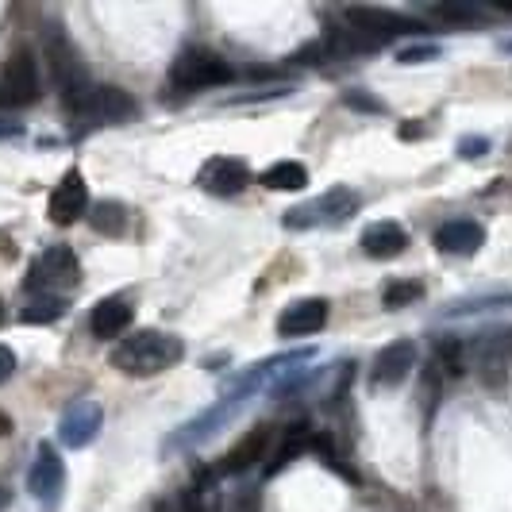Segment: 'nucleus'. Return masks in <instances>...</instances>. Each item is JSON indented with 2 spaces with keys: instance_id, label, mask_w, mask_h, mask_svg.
Returning a JSON list of instances; mask_svg holds the SVG:
<instances>
[{
  "instance_id": "obj_25",
  "label": "nucleus",
  "mask_w": 512,
  "mask_h": 512,
  "mask_svg": "<svg viewBox=\"0 0 512 512\" xmlns=\"http://www.w3.org/2000/svg\"><path fill=\"white\" fill-rule=\"evenodd\" d=\"M62 297H35L31 305L20 312V320L24 324H51V320H58L62 316Z\"/></svg>"
},
{
  "instance_id": "obj_31",
  "label": "nucleus",
  "mask_w": 512,
  "mask_h": 512,
  "mask_svg": "<svg viewBox=\"0 0 512 512\" xmlns=\"http://www.w3.org/2000/svg\"><path fill=\"white\" fill-rule=\"evenodd\" d=\"M420 135H424L420 124H405V128H401V139H420Z\"/></svg>"
},
{
  "instance_id": "obj_29",
  "label": "nucleus",
  "mask_w": 512,
  "mask_h": 512,
  "mask_svg": "<svg viewBox=\"0 0 512 512\" xmlns=\"http://www.w3.org/2000/svg\"><path fill=\"white\" fill-rule=\"evenodd\" d=\"M343 101L351 104V108H366V112H382V108H385L382 101H374V97H366V93H359V89H355V93H347Z\"/></svg>"
},
{
  "instance_id": "obj_28",
  "label": "nucleus",
  "mask_w": 512,
  "mask_h": 512,
  "mask_svg": "<svg viewBox=\"0 0 512 512\" xmlns=\"http://www.w3.org/2000/svg\"><path fill=\"white\" fill-rule=\"evenodd\" d=\"M439 54V47H409V51H401V62L405 66H416V62H432Z\"/></svg>"
},
{
  "instance_id": "obj_18",
  "label": "nucleus",
  "mask_w": 512,
  "mask_h": 512,
  "mask_svg": "<svg viewBox=\"0 0 512 512\" xmlns=\"http://www.w3.org/2000/svg\"><path fill=\"white\" fill-rule=\"evenodd\" d=\"M270 439H274V428H251L247 436L239 439L235 447H231L224 462H220V474H243V470H251L258 459H266V447H270Z\"/></svg>"
},
{
  "instance_id": "obj_22",
  "label": "nucleus",
  "mask_w": 512,
  "mask_h": 512,
  "mask_svg": "<svg viewBox=\"0 0 512 512\" xmlns=\"http://www.w3.org/2000/svg\"><path fill=\"white\" fill-rule=\"evenodd\" d=\"M89 224L101 235H124L128 231V208L120 205V201H101V205L93 208Z\"/></svg>"
},
{
  "instance_id": "obj_11",
  "label": "nucleus",
  "mask_w": 512,
  "mask_h": 512,
  "mask_svg": "<svg viewBox=\"0 0 512 512\" xmlns=\"http://www.w3.org/2000/svg\"><path fill=\"white\" fill-rule=\"evenodd\" d=\"M47 58H51L54 81L62 85V93H66V97H74V93H81V89H89V74H85L81 58H77L74 43H70L58 27L47 31Z\"/></svg>"
},
{
  "instance_id": "obj_19",
  "label": "nucleus",
  "mask_w": 512,
  "mask_h": 512,
  "mask_svg": "<svg viewBox=\"0 0 512 512\" xmlns=\"http://www.w3.org/2000/svg\"><path fill=\"white\" fill-rule=\"evenodd\" d=\"M486 243V228L478 220H447L436 231V247L443 255H474Z\"/></svg>"
},
{
  "instance_id": "obj_2",
  "label": "nucleus",
  "mask_w": 512,
  "mask_h": 512,
  "mask_svg": "<svg viewBox=\"0 0 512 512\" xmlns=\"http://www.w3.org/2000/svg\"><path fill=\"white\" fill-rule=\"evenodd\" d=\"M185 359V343L170 332H154V328H143V332L128 335L120 347H112L108 362L128 374V378H154L170 366H178Z\"/></svg>"
},
{
  "instance_id": "obj_23",
  "label": "nucleus",
  "mask_w": 512,
  "mask_h": 512,
  "mask_svg": "<svg viewBox=\"0 0 512 512\" xmlns=\"http://www.w3.org/2000/svg\"><path fill=\"white\" fill-rule=\"evenodd\" d=\"M424 297V285L412 282V278H397V282H385L382 289V305L385 308H405L412 301H420Z\"/></svg>"
},
{
  "instance_id": "obj_6",
  "label": "nucleus",
  "mask_w": 512,
  "mask_h": 512,
  "mask_svg": "<svg viewBox=\"0 0 512 512\" xmlns=\"http://www.w3.org/2000/svg\"><path fill=\"white\" fill-rule=\"evenodd\" d=\"M70 112L81 120H97V124H124L139 112V104L131 101L120 85H89L74 97H66Z\"/></svg>"
},
{
  "instance_id": "obj_13",
  "label": "nucleus",
  "mask_w": 512,
  "mask_h": 512,
  "mask_svg": "<svg viewBox=\"0 0 512 512\" xmlns=\"http://www.w3.org/2000/svg\"><path fill=\"white\" fill-rule=\"evenodd\" d=\"M85 208H89V189H85V178L70 170L66 178L54 185L51 201H47V212H51V220L58 228H70L77 224L81 216H85Z\"/></svg>"
},
{
  "instance_id": "obj_17",
  "label": "nucleus",
  "mask_w": 512,
  "mask_h": 512,
  "mask_svg": "<svg viewBox=\"0 0 512 512\" xmlns=\"http://www.w3.org/2000/svg\"><path fill=\"white\" fill-rule=\"evenodd\" d=\"M131 316H135V308L128 297H104L101 305H93L89 312V332L97 339H116L131 328Z\"/></svg>"
},
{
  "instance_id": "obj_4",
  "label": "nucleus",
  "mask_w": 512,
  "mask_h": 512,
  "mask_svg": "<svg viewBox=\"0 0 512 512\" xmlns=\"http://www.w3.org/2000/svg\"><path fill=\"white\" fill-rule=\"evenodd\" d=\"M81 282V262L66 243H54L43 255L31 262V274H27V293L39 289V297H62V289H74Z\"/></svg>"
},
{
  "instance_id": "obj_33",
  "label": "nucleus",
  "mask_w": 512,
  "mask_h": 512,
  "mask_svg": "<svg viewBox=\"0 0 512 512\" xmlns=\"http://www.w3.org/2000/svg\"><path fill=\"white\" fill-rule=\"evenodd\" d=\"M0 436H12V416L0 412Z\"/></svg>"
},
{
  "instance_id": "obj_21",
  "label": "nucleus",
  "mask_w": 512,
  "mask_h": 512,
  "mask_svg": "<svg viewBox=\"0 0 512 512\" xmlns=\"http://www.w3.org/2000/svg\"><path fill=\"white\" fill-rule=\"evenodd\" d=\"M308 443H312V436H308V424H289V432H285L282 447L274 451V459L266 462V478H274L278 470H285L289 462L297 459L301 451H305Z\"/></svg>"
},
{
  "instance_id": "obj_16",
  "label": "nucleus",
  "mask_w": 512,
  "mask_h": 512,
  "mask_svg": "<svg viewBox=\"0 0 512 512\" xmlns=\"http://www.w3.org/2000/svg\"><path fill=\"white\" fill-rule=\"evenodd\" d=\"M362 251L370 258H397L405 255V247H409V231L401 228L397 220H374L370 228L362 231Z\"/></svg>"
},
{
  "instance_id": "obj_7",
  "label": "nucleus",
  "mask_w": 512,
  "mask_h": 512,
  "mask_svg": "<svg viewBox=\"0 0 512 512\" xmlns=\"http://www.w3.org/2000/svg\"><path fill=\"white\" fill-rule=\"evenodd\" d=\"M470 366L478 370V378L489 389H501L509 382V366H512V328H489L474 339L470 347Z\"/></svg>"
},
{
  "instance_id": "obj_26",
  "label": "nucleus",
  "mask_w": 512,
  "mask_h": 512,
  "mask_svg": "<svg viewBox=\"0 0 512 512\" xmlns=\"http://www.w3.org/2000/svg\"><path fill=\"white\" fill-rule=\"evenodd\" d=\"M436 16L447 20V24H474V20L482 16V8H478V4H439Z\"/></svg>"
},
{
  "instance_id": "obj_3",
  "label": "nucleus",
  "mask_w": 512,
  "mask_h": 512,
  "mask_svg": "<svg viewBox=\"0 0 512 512\" xmlns=\"http://www.w3.org/2000/svg\"><path fill=\"white\" fill-rule=\"evenodd\" d=\"M355 212H359V193L347 189V185H335V189H328L324 197H316V201H308V205L289 208V212L282 216V224L289 231L339 228V224H347Z\"/></svg>"
},
{
  "instance_id": "obj_35",
  "label": "nucleus",
  "mask_w": 512,
  "mask_h": 512,
  "mask_svg": "<svg viewBox=\"0 0 512 512\" xmlns=\"http://www.w3.org/2000/svg\"><path fill=\"white\" fill-rule=\"evenodd\" d=\"M0 324H4V301H0Z\"/></svg>"
},
{
  "instance_id": "obj_9",
  "label": "nucleus",
  "mask_w": 512,
  "mask_h": 512,
  "mask_svg": "<svg viewBox=\"0 0 512 512\" xmlns=\"http://www.w3.org/2000/svg\"><path fill=\"white\" fill-rule=\"evenodd\" d=\"M39 101V70H35V54L20 47L4 62L0 70V104L4 108H27Z\"/></svg>"
},
{
  "instance_id": "obj_5",
  "label": "nucleus",
  "mask_w": 512,
  "mask_h": 512,
  "mask_svg": "<svg viewBox=\"0 0 512 512\" xmlns=\"http://www.w3.org/2000/svg\"><path fill=\"white\" fill-rule=\"evenodd\" d=\"M235 70L224 54L205 51V47H189L174 58L170 66V85L174 89H212V85H228Z\"/></svg>"
},
{
  "instance_id": "obj_32",
  "label": "nucleus",
  "mask_w": 512,
  "mask_h": 512,
  "mask_svg": "<svg viewBox=\"0 0 512 512\" xmlns=\"http://www.w3.org/2000/svg\"><path fill=\"white\" fill-rule=\"evenodd\" d=\"M0 255L16 258V243H12V239H4V235H0Z\"/></svg>"
},
{
  "instance_id": "obj_14",
  "label": "nucleus",
  "mask_w": 512,
  "mask_h": 512,
  "mask_svg": "<svg viewBox=\"0 0 512 512\" xmlns=\"http://www.w3.org/2000/svg\"><path fill=\"white\" fill-rule=\"evenodd\" d=\"M416 366V339H393L378 351V359L370 366V382L374 385H401Z\"/></svg>"
},
{
  "instance_id": "obj_27",
  "label": "nucleus",
  "mask_w": 512,
  "mask_h": 512,
  "mask_svg": "<svg viewBox=\"0 0 512 512\" xmlns=\"http://www.w3.org/2000/svg\"><path fill=\"white\" fill-rule=\"evenodd\" d=\"M486 151H489L486 135H466V139L459 143V154L466 158V162H474V158H486Z\"/></svg>"
},
{
  "instance_id": "obj_10",
  "label": "nucleus",
  "mask_w": 512,
  "mask_h": 512,
  "mask_svg": "<svg viewBox=\"0 0 512 512\" xmlns=\"http://www.w3.org/2000/svg\"><path fill=\"white\" fill-rule=\"evenodd\" d=\"M104 424V409L93 401V397H77L62 409V420H58V443L70 447V451H81L89 447L93 439L101 436Z\"/></svg>"
},
{
  "instance_id": "obj_1",
  "label": "nucleus",
  "mask_w": 512,
  "mask_h": 512,
  "mask_svg": "<svg viewBox=\"0 0 512 512\" xmlns=\"http://www.w3.org/2000/svg\"><path fill=\"white\" fill-rule=\"evenodd\" d=\"M305 359H312V351H293V355H282V359L258 362L255 370H251V374H243V378L231 385L228 393H224V397H220L212 409H205L201 416H193L189 424H181L178 432H170V436H166V443H162V451H166V455H174V451H193V447L208 443V439L216 436L224 424H231V420L243 412V405L255 397L258 385L266 382V378H274L278 370L293 366V362H305Z\"/></svg>"
},
{
  "instance_id": "obj_24",
  "label": "nucleus",
  "mask_w": 512,
  "mask_h": 512,
  "mask_svg": "<svg viewBox=\"0 0 512 512\" xmlns=\"http://www.w3.org/2000/svg\"><path fill=\"white\" fill-rule=\"evenodd\" d=\"M436 366L443 370V374L459 378L462 370L470 366V359H466V347H462L459 339H439V347H436Z\"/></svg>"
},
{
  "instance_id": "obj_15",
  "label": "nucleus",
  "mask_w": 512,
  "mask_h": 512,
  "mask_svg": "<svg viewBox=\"0 0 512 512\" xmlns=\"http://www.w3.org/2000/svg\"><path fill=\"white\" fill-rule=\"evenodd\" d=\"M328 312H332V308H328V301H320V297L293 301V305L278 316V335H285V339H293V335H316L328 324Z\"/></svg>"
},
{
  "instance_id": "obj_8",
  "label": "nucleus",
  "mask_w": 512,
  "mask_h": 512,
  "mask_svg": "<svg viewBox=\"0 0 512 512\" xmlns=\"http://www.w3.org/2000/svg\"><path fill=\"white\" fill-rule=\"evenodd\" d=\"M27 489H31L35 505L43 512H58L62 489H66V462L58 459V451L51 443L35 447V459H31V470H27Z\"/></svg>"
},
{
  "instance_id": "obj_30",
  "label": "nucleus",
  "mask_w": 512,
  "mask_h": 512,
  "mask_svg": "<svg viewBox=\"0 0 512 512\" xmlns=\"http://www.w3.org/2000/svg\"><path fill=\"white\" fill-rule=\"evenodd\" d=\"M16 374V351L12 347H0V382H8Z\"/></svg>"
},
{
  "instance_id": "obj_12",
  "label": "nucleus",
  "mask_w": 512,
  "mask_h": 512,
  "mask_svg": "<svg viewBox=\"0 0 512 512\" xmlns=\"http://www.w3.org/2000/svg\"><path fill=\"white\" fill-rule=\"evenodd\" d=\"M247 181H251V170L243 158H208L197 174V185L212 197H235L247 189Z\"/></svg>"
},
{
  "instance_id": "obj_34",
  "label": "nucleus",
  "mask_w": 512,
  "mask_h": 512,
  "mask_svg": "<svg viewBox=\"0 0 512 512\" xmlns=\"http://www.w3.org/2000/svg\"><path fill=\"white\" fill-rule=\"evenodd\" d=\"M8 501H12V497H8V489L0 486V509H8Z\"/></svg>"
},
{
  "instance_id": "obj_20",
  "label": "nucleus",
  "mask_w": 512,
  "mask_h": 512,
  "mask_svg": "<svg viewBox=\"0 0 512 512\" xmlns=\"http://www.w3.org/2000/svg\"><path fill=\"white\" fill-rule=\"evenodd\" d=\"M262 185H266V189H278V193H297V189L308 185V170L301 162L285 158V162H274V166L262 174Z\"/></svg>"
}]
</instances>
